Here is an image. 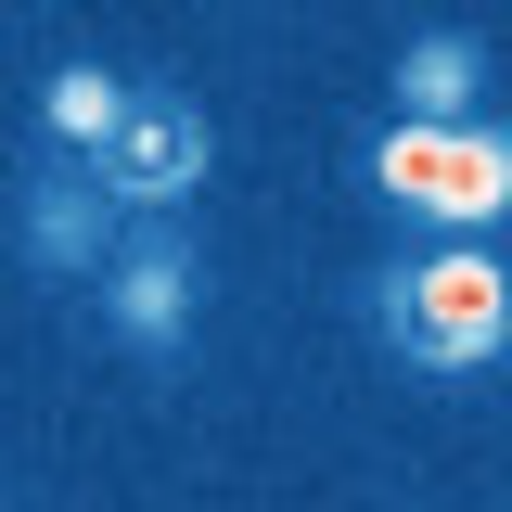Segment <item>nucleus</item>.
I'll return each instance as SVG.
<instances>
[{"label":"nucleus","mask_w":512,"mask_h":512,"mask_svg":"<svg viewBox=\"0 0 512 512\" xmlns=\"http://www.w3.org/2000/svg\"><path fill=\"white\" fill-rule=\"evenodd\" d=\"M13 244H26V269L39 282H103L116 269V244H128V205L77 154H39L26 167V192H13Z\"/></svg>","instance_id":"20e7f679"},{"label":"nucleus","mask_w":512,"mask_h":512,"mask_svg":"<svg viewBox=\"0 0 512 512\" xmlns=\"http://www.w3.org/2000/svg\"><path fill=\"white\" fill-rule=\"evenodd\" d=\"M359 180H372L397 218L474 244L487 218H512V116H474V128H410V116H384L372 141H359Z\"/></svg>","instance_id":"f03ea898"},{"label":"nucleus","mask_w":512,"mask_h":512,"mask_svg":"<svg viewBox=\"0 0 512 512\" xmlns=\"http://www.w3.org/2000/svg\"><path fill=\"white\" fill-rule=\"evenodd\" d=\"M384 90H397L410 128H474V103H487V39H474V26H423Z\"/></svg>","instance_id":"423d86ee"},{"label":"nucleus","mask_w":512,"mask_h":512,"mask_svg":"<svg viewBox=\"0 0 512 512\" xmlns=\"http://www.w3.org/2000/svg\"><path fill=\"white\" fill-rule=\"evenodd\" d=\"M205 167H218V141H205V116H192L180 90H141V103H128V128H116V154H103L90 180L116 192L128 218H180L192 192H205Z\"/></svg>","instance_id":"39448f33"},{"label":"nucleus","mask_w":512,"mask_h":512,"mask_svg":"<svg viewBox=\"0 0 512 512\" xmlns=\"http://www.w3.org/2000/svg\"><path fill=\"white\" fill-rule=\"evenodd\" d=\"M372 333L410 359V372H500L512 359V256H474V244H448V256H397L372 282Z\"/></svg>","instance_id":"f257e3e1"},{"label":"nucleus","mask_w":512,"mask_h":512,"mask_svg":"<svg viewBox=\"0 0 512 512\" xmlns=\"http://www.w3.org/2000/svg\"><path fill=\"white\" fill-rule=\"evenodd\" d=\"M90 295H103V333H116L128 359H154V372H167V359L192 346V308H205V244L167 231V218H141Z\"/></svg>","instance_id":"7ed1b4c3"},{"label":"nucleus","mask_w":512,"mask_h":512,"mask_svg":"<svg viewBox=\"0 0 512 512\" xmlns=\"http://www.w3.org/2000/svg\"><path fill=\"white\" fill-rule=\"evenodd\" d=\"M128 103H141V90H128L116 64H52V77H39V141L77 154V167H103L116 128H128Z\"/></svg>","instance_id":"0eeeda50"}]
</instances>
